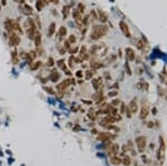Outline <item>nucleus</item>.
Wrapping results in <instances>:
<instances>
[{"mask_svg":"<svg viewBox=\"0 0 167 166\" xmlns=\"http://www.w3.org/2000/svg\"><path fill=\"white\" fill-rule=\"evenodd\" d=\"M107 31H108V28L105 25H95L93 27L91 33H90V39H93V40L100 39L104 36H106Z\"/></svg>","mask_w":167,"mask_h":166,"instance_id":"f257e3e1","label":"nucleus"},{"mask_svg":"<svg viewBox=\"0 0 167 166\" xmlns=\"http://www.w3.org/2000/svg\"><path fill=\"white\" fill-rule=\"evenodd\" d=\"M8 39H9V46L10 47H18L21 42V38L20 36H18L15 31H11V33H8Z\"/></svg>","mask_w":167,"mask_h":166,"instance_id":"f03ea898","label":"nucleus"},{"mask_svg":"<svg viewBox=\"0 0 167 166\" xmlns=\"http://www.w3.org/2000/svg\"><path fill=\"white\" fill-rule=\"evenodd\" d=\"M18 10H19V12H21L22 15H26V16H28V17L33 15V9H32V7L27 5V3L19 5V6H18Z\"/></svg>","mask_w":167,"mask_h":166,"instance_id":"7ed1b4c3","label":"nucleus"},{"mask_svg":"<svg viewBox=\"0 0 167 166\" xmlns=\"http://www.w3.org/2000/svg\"><path fill=\"white\" fill-rule=\"evenodd\" d=\"M135 142H136L137 147H138V150L141 153V152L145 149V146H146V138H145L144 136H139L136 138Z\"/></svg>","mask_w":167,"mask_h":166,"instance_id":"20e7f679","label":"nucleus"},{"mask_svg":"<svg viewBox=\"0 0 167 166\" xmlns=\"http://www.w3.org/2000/svg\"><path fill=\"white\" fill-rule=\"evenodd\" d=\"M119 28H120V30L122 31V33L125 35V37L130 38V31H129L128 25H127L125 21H120V22H119Z\"/></svg>","mask_w":167,"mask_h":166,"instance_id":"39448f33","label":"nucleus"},{"mask_svg":"<svg viewBox=\"0 0 167 166\" xmlns=\"http://www.w3.org/2000/svg\"><path fill=\"white\" fill-rule=\"evenodd\" d=\"M48 79L52 83H57L60 79V74L57 72V69H52L51 72H50V74L48 76Z\"/></svg>","mask_w":167,"mask_h":166,"instance_id":"423d86ee","label":"nucleus"},{"mask_svg":"<svg viewBox=\"0 0 167 166\" xmlns=\"http://www.w3.org/2000/svg\"><path fill=\"white\" fill-rule=\"evenodd\" d=\"M58 39L59 40H65V37L67 36V27L66 26H60L58 29Z\"/></svg>","mask_w":167,"mask_h":166,"instance_id":"0eeeda50","label":"nucleus"},{"mask_svg":"<svg viewBox=\"0 0 167 166\" xmlns=\"http://www.w3.org/2000/svg\"><path fill=\"white\" fill-rule=\"evenodd\" d=\"M72 19L76 21V23H78V25H83L81 23V13L79 12V10L77 9V8H75L74 10H72Z\"/></svg>","mask_w":167,"mask_h":166,"instance_id":"6e6552de","label":"nucleus"},{"mask_svg":"<svg viewBox=\"0 0 167 166\" xmlns=\"http://www.w3.org/2000/svg\"><path fill=\"white\" fill-rule=\"evenodd\" d=\"M119 152V145L118 144H110L109 148H108V155L114 156L116 154H118Z\"/></svg>","mask_w":167,"mask_h":166,"instance_id":"1a4fd4ad","label":"nucleus"},{"mask_svg":"<svg viewBox=\"0 0 167 166\" xmlns=\"http://www.w3.org/2000/svg\"><path fill=\"white\" fill-rule=\"evenodd\" d=\"M33 41H35L36 48H37V47H41L42 36H41V33H40L39 30H37V31H36V35H35V38H33Z\"/></svg>","mask_w":167,"mask_h":166,"instance_id":"9d476101","label":"nucleus"},{"mask_svg":"<svg viewBox=\"0 0 167 166\" xmlns=\"http://www.w3.org/2000/svg\"><path fill=\"white\" fill-rule=\"evenodd\" d=\"M126 57H127V59H128L129 61H133V60H135L136 58V54L135 51H134V49L133 48H126Z\"/></svg>","mask_w":167,"mask_h":166,"instance_id":"9b49d317","label":"nucleus"},{"mask_svg":"<svg viewBox=\"0 0 167 166\" xmlns=\"http://www.w3.org/2000/svg\"><path fill=\"white\" fill-rule=\"evenodd\" d=\"M3 26H5V30H6L7 33H11V31H13V30H12V20L9 19V18L5 20Z\"/></svg>","mask_w":167,"mask_h":166,"instance_id":"f8f14e48","label":"nucleus"},{"mask_svg":"<svg viewBox=\"0 0 167 166\" xmlns=\"http://www.w3.org/2000/svg\"><path fill=\"white\" fill-rule=\"evenodd\" d=\"M56 27H57L56 22H51L50 25H49L48 30H47V37L51 38V37L55 35V33H56Z\"/></svg>","mask_w":167,"mask_h":166,"instance_id":"ddd939ff","label":"nucleus"},{"mask_svg":"<svg viewBox=\"0 0 167 166\" xmlns=\"http://www.w3.org/2000/svg\"><path fill=\"white\" fill-rule=\"evenodd\" d=\"M98 19L100 20V22H107L108 21V15L107 12H105L104 10H98Z\"/></svg>","mask_w":167,"mask_h":166,"instance_id":"4468645a","label":"nucleus"},{"mask_svg":"<svg viewBox=\"0 0 167 166\" xmlns=\"http://www.w3.org/2000/svg\"><path fill=\"white\" fill-rule=\"evenodd\" d=\"M41 66H42V61H41V60H38V61L33 60V61L29 65V69H30L31 72H35V70H37L38 68H40Z\"/></svg>","mask_w":167,"mask_h":166,"instance_id":"2eb2a0df","label":"nucleus"},{"mask_svg":"<svg viewBox=\"0 0 167 166\" xmlns=\"http://www.w3.org/2000/svg\"><path fill=\"white\" fill-rule=\"evenodd\" d=\"M91 84H93V87L94 89H96V90H99L100 86L103 84V79L98 77V78H95V79H91Z\"/></svg>","mask_w":167,"mask_h":166,"instance_id":"dca6fc26","label":"nucleus"},{"mask_svg":"<svg viewBox=\"0 0 167 166\" xmlns=\"http://www.w3.org/2000/svg\"><path fill=\"white\" fill-rule=\"evenodd\" d=\"M12 30L15 31V33H19L20 35H21V33H23V30H22V27H21V25H20L19 22L15 21V20H12Z\"/></svg>","mask_w":167,"mask_h":166,"instance_id":"f3484780","label":"nucleus"},{"mask_svg":"<svg viewBox=\"0 0 167 166\" xmlns=\"http://www.w3.org/2000/svg\"><path fill=\"white\" fill-rule=\"evenodd\" d=\"M19 55H18V51L16 49L11 51V61H12L13 65H18L19 64Z\"/></svg>","mask_w":167,"mask_h":166,"instance_id":"a211bd4d","label":"nucleus"},{"mask_svg":"<svg viewBox=\"0 0 167 166\" xmlns=\"http://www.w3.org/2000/svg\"><path fill=\"white\" fill-rule=\"evenodd\" d=\"M38 29H33V28H27L26 29V33H27V38L30 40H33V38H35V35H36V31H37Z\"/></svg>","mask_w":167,"mask_h":166,"instance_id":"6ab92c4d","label":"nucleus"},{"mask_svg":"<svg viewBox=\"0 0 167 166\" xmlns=\"http://www.w3.org/2000/svg\"><path fill=\"white\" fill-rule=\"evenodd\" d=\"M70 13V6H64L61 9V15H62V19L66 20Z\"/></svg>","mask_w":167,"mask_h":166,"instance_id":"aec40b11","label":"nucleus"},{"mask_svg":"<svg viewBox=\"0 0 167 166\" xmlns=\"http://www.w3.org/2000/svg\"><path fill=\"white\" fill-rule=\"evenodd\" d=\"M128 108L130 109V111H132V113H136V111H137V109H138L137 100H136V99H133V100L130 101V103H129Z\"/></svg>","mask_w":167,"mask_h":166,"instance_id":"412c9836","label":"nucleus"},{"mask_svg":"<svg viewBox=\"0 0 167 166\" xmlns=\"http://www.w3.org/2000/svg\"><path fill=\"white\" fill-rule=\"evenodd\" d=\"M110 134L109 133H99V135H98V139L99 140H103V142H107V140L110 139Z\"/></svg>","mask_w":167,"mask_h":166,"instance_id":"4be33fe9","label":"nucleus"},{"mask_svg":"<svg viewBox=\"0 0 167 166\" xmlns=\"http://www.w3.org/2000/svg\"><path fill=\"white\" fill-rule=\"evenodd\" d=\"M148 116V107L147 106H143L141 107V111H140V118L144 119Z\"/></svg>","mask_w":167,"mask_h":166,"instance_id":"5701e85b","label":"nucleus"},{"mask_svg":"<svg viewBox=\"0 0 167 166\" xmlns=\"http://www.w3.org/2000/svg\"><path fill=\"white\" fill-rule=\"evenodd\" d=\"M44 7H45V3H44L42 0H37L36 1V9H37V11H41L44 9Z\"/></svg>","mask_w":167,"mask_h":166,"instance_id":"b1692460","label":"nucleus"},{"mask_svg":"<svg viewBox=\"0 0 167 166\" xmlns=\"http://www.w3.org/2000/svg\"><path fill=\"white\" fill-rule=\"evenodd\" d=\"M110 163L112 164V165H119V164L122 163V160L119 158V157H117V156H111V158H110Z\"/></svg>","mask_w":167,"mask_h":166,"instance_id":"393cba45","label":"nucleus"},{"mask_svg":"<svg viewBox=\"0 0 167 166\" xmlns=\"http://www.w3.org/2000/svg\"><path fill=\"white\" fill-rule=\"evenodd\" d=\"M75 65V56L74 55H70L69 59H68V66H69V68H72Z\"/></svg>","mask_w":167,"mask_h":166,"instance_id":"a878e982","label":"nucleus"},{"mask_svg":"<svg viewBox=\"0 0 167 166\" xmlns=\"http://www.w3.org/2000/svg\"><path fill=\"white\" fill-rule=\"evenodd\" d=\"M44 90H45L46 93L50 94V95H55L56 94V91L54 90V88H52V87H48V86H44Z\"/></svg>","mask_w":167,"mask_h":166,"instance_id":"bb28decb","label":"nucleus"},{"mask_svg":"<svg viewBox=\"0 0 167 166\" xmlns=\"http://www.w3.org/2000/svg\"><path fill=\"white\" fill-rule=\"evenodd\" d=\"M70 55H75V54H78V51H79V47H75V48H72V47H70V48L67 50Z\"/></svg>","mask_w":167,"mask_h":166,"instance_id":"cd10ccee","label":"nucleus"},{"mask_svg":"<svg viewBox=\"0 0 167 166\" xmlns=\"http://www.w3.org/2000/svg\"><path fill=\"white\" fill-rule=\"evenodd\" d=\"M67 40L70 42L71 45H74V44H76V41H77V38H76V36H75V35H69Z\"/></svg>","mask_w":167,"mask_h":166,"instance_id":"c85d7f7f","label":"nucleus"},{"mask_svg":"<svg viewBox=\"0 0 167 166\" xmlns=\"http://www.w3.org/2000/svg\"><path fill=\"white\" fill-rule=\"evenodd\" d=\"M46 65L48 66V67H54V65H55V60H54V58H52V57H48Z\"/></svg>","mask_w":167,"mask_h":166,"instance_id":"c756f323","label":"nucleus"},{"mask_svg":"<svg viewBox=\"0 0 167 166\" xmlns=\"http://www.w3.org/2000/svg\"><path fill=\"white\" fill-rule=\"evenodd\" d=\"M88 21H89V16L86 15V16H84V18H81V23H83V26H87L88 25Z\"/></svg>","mask_w":167,"mask_h":166,"instance_id":"7c9ffc66","label":"nucleus"},{"mask_svg":"<svg viewBox=\"0 0 167 166\" xmlns=\"http://www.w3.org/2000/svg\"><path fill=\"white\" fill-rule=\"evenodd\" d=\"M86 52H87V47H86V46H83V47L79 48V52H78V54H79V56L81 57V56L85 55Z\"/></svg>","mask_w":167,"mask_h":166,"instance_id":"2f4dec72","label":"nucleus"},{"mask_svg":"<svg viewBox=\"0 0 167 166\" xmlns=\"http://www.w3.org/2000/svg\"><path fill=\"white\" fill-rule=\"evenodd\" d=\"M62 47H64V48L66 49V50H68V49H69V48H70V47H71V44H70V42H69V41H68L67 39H66V40H64V44H62Z\"/></svg>","mask_w":167,"mask_h":166,"instance_id":"473e14b6","label":"nucleus"},{"mask_svg":"<svg viewBox=\"0 0 167 166\" xmlns=\"http://www.w3.org/2000/svg\"><path fill=\"white\" fill-rule=\"evenodd\" d=\"M77 9L79 10V12L83 15V12L85 11V5H84V3H81V2H79V3H78V6H77Z\"/></svg>","mask_w":167,"mask_h":166,"instance_id":"72a5a7b5","label":"nucleus"},{"mask_svg":"<svg viewBox=\"0 0 167 166\" xmlns=\"http://www.w3.org/2000/svg\"><path fill=\"white\" fill-rule=\"evenodd\" d=\"M35 23H36V26H37V28H38V29H40V28H41V22H40V19H39L38 16L35 18Z\"/></svg>","mask_w":167,"mask_h":166,"instance_id":"f704fd0d","label":"nucleus"},{"mask_svg":"<svg viewBox=\"0 0 167 166\" xmlns=\"http://www.w3.org/2000/svg\"><path fill=\"white\" fill-rule=\"evenodd\" d=\"M58 52H59V55H61V56H64L66 52H67V50L61 46V47H58Z\"/></svg>","mask_w":167,"mask_h":166,"instance_id":"c9c22d12","label":"nucleus"},{"mask_svg":"<svg viewBox=\"0 0 167 166\" xmlns=\"http://www.w3.org/2000/svg\"><path fill=\"white\" fill-rule=\"evenodd\" d=\"M76 77H77V78H83L84 77V72L83 70H77V72H76Z\"/></svg>","mask_w":167,"mask_h":166,"instance_id":"e433bc0d","label":"nucleus"},{"mask_svg":"<svg viewBox=\"0 0 167 166\" xmlns=\"http://www.w3.org/2000/svg\"><path fill=\"white\" fill-rule=\"evenodd\" d=\"M56 64H57L58 67H60V68H61V67L65 65V59H59V60H57Z\"/></svg>","mask_w":167,"mask_h":166,"instance_id":"4c0bfd02","label":"nucleus"},{"mask_svg":"<svg viewBox=\"0 0 167 166\" xmlns=\"http://www.w3.org/2000/svg\"><path fill=\"white\" fill-rule=\"evenodd\" d=\"M136 41H137V48H138V49H143V48H144V44H143L141 40L137 39Z\"/></svg>","mask_w":167,"mask_h":166,"instance_id":"58836bf2","label":"nucleus"},{"mask_svg":"<svg viewBox=\"0 0 167 166\" xmlns=\"http://www.w3.org/2000/svg\"><path fill=\"white\" fill-rule=\"evenodd\" d=\"M86 79H90L91 77H93V72H91V70H86Z\"/></svg>","mask_w":167,"mask_h":166,"instance_id":"ea45409f","label":"nucleus"},{"mask_svg":"<svg viewBox=\"0 0 167 166\" xmlns=\"http://www.w3.org/2000/svg\"><path fill=\"white\" fill-rule=\"evenodd\" d=\"M122 163L125 164L126 166H128L129 164H130V158H129L128 156H127V157H125V158H124V160H122Z\"/></svg>","mask_w":167,"mask_h":166,"instance_id":"a19ab883","label":"nucleus"},{"mask_svg":"<svg viewBox=\"0 0 167 166\" xmlns=\"http://www.w3.org/2000/svg\"><path fill=\"white\" fill-rule=\"evenodd\" d=\"M119 104H120V101H119L118 99H114V100L111 101V105L114 106V107H118Z\"/></svg>","mask_w":167,"mask_h":166,"instance_id":"79ce46f5","label":"nucleus"},{"mask_svg":"<svg viewBox=\"0 0 167 166\" xmlns=\"http://www.w3.org/2000/svg\"><path fill=\"white\" fill-rule=\"evenodd\" d=\"M75 62L76 64H81V62H84V60L80 56H79V57H75Z\"/></svg>","mask_w":167,"mask_h":166,"instance_id":"37998d69","label":"nucleus"},{"mask_svg":"<svg viewBox=\"0 0 167 166\" xmlns=\"http://www.w3.org/2000/svg\"><path fill=\"white\" fill-rule=\"evenodd\" d=\"M117 94H118V91H117V90H114V91H110L109 94H108V96H109V97H114V96H116Z\"/></svg>","mask_w":167,"mask_h":166,"instance_id":"c03bdc74","label":"nucleus"},{"mask_svg":"<svg viewBox=\"0 0 167 166\" xmlns=\"http://www.w3.org/2000/svg\"><path fill=\"white\" fill-rule=\"evenodd\" d=\"M90 15H93V19H98V16H97L96 15V11H95V10H93V11H91V12H90Z\"/></svg>","mask_w":167,"mask_h":166,"instance_id":"a18cd8bd","label":"nucleus"},{"mask_svg":"<svg viewBox=\"0 0 167 166\" xmlns=\"http://www.w3.org/2000/svg\"><path fill=\"white\" fill-rule=\"evenodd\" d=\"M13 1L17 3H19V5H23V3L26 2V0H13Z\"/></svg>","mask_w":167,"mask_h":166,"instance_id":"49530a36","label":"nucleus"},{"mask_svg":"<svg viewBox=\"0 0 167 166\" xmlns=\"http://www.w3.org/2000/svg\"><path fill=\"white\" fill-rule=\"evenodd\" d=\"M126 69H127L128 75H132V72H130V68H129V66H128V62H126Z\"/></svg>","mask_w":167,"mask_h":166,"instance_id":"de8ad7c7","label":"nucleus"},{"mask_svg":"<svg viewBox=\"0 0 167 166\" xmlns=\"http://www.w3.org/2000/svg\"><path fill=\"white\" fill-rule=\"evenodd\" d=\"M88 117H89L90 119H95L96 116H95V114H93V113H89V114H88Z\"/></svg>","mask_w":167,"mask_h":166,"instance_id":"09e8293b","label":"nucleus"},{"mask_svg":"<svg viewBox=\"0 0 167 166\" xmlns=\"http://www.w3.org/2000/svg\"><path fill=\"white\" fill-rule=\"evenodd\" d=\"M126 106H125V105H124V104H122V105H120V113H124V111H125V109H126Z\"/></svg>","mask_w":167,"mask_h":166,"instance_id":"8fccbe9b","label":"nucleus"},{"mask_svg":"<svg viewBox=\"0 0 167 166\" xmlns=\"http://www.w3.org/2000/svg\"><path fill=\"white\" fill-rule=\"evenodd\" d=\"M65 74H66V75L67 76H71V72H70V69H66V70H65Z\"/></svg>","mask_w":167,"mask_h":166,"instance_id":"3c124183","label":"nucleus"},{"mask_svg":"<svg viewBox=\"0 0 167 166\" xmlns=\"http://www.w3.org/2000/svg\"><path fill=\"white\" fill-rule=\"evenodd\" d=\"M127 145H128V148H129V149H132V150H133V142H130V140H129Z\"/></svg>","mask_w":167,"mask_h":166,"instance_id":"603ef678","label":"nucleus"},{"mask_svg":"<svg viewBox=\"0 0 167 166\" xmlns=\"http://www.w3.org/2000/svg\"><path fill=\"white\" fill-rule=\"evenodd\" d=\"M42 1H44V3H45V6L46 5H49V3L51 2V0H42Z\"/></svg>","mask_w":167,"mask_h":166,"instance_id":"864d4df0","label":"nucleus"},{"mask_svg":"<svg viewBox=\"0 0 167 166\" xmlns=\"http://www.w3.org/2000/svg\"><path fill=\"white\" fill-rule=\"evenodd\" d=\"M51 2L54 3V5H58V3L60 2V0H51Z\"/></svg>","mask_w":167,"mask_h":166,"instance_id":"5fc2aeb1","label":"nucleus"},{"mask_svg":"<svg viewBox=\"0 0 167 166\" xmlns=\"http://www.w3.org/2000/svg\"><path fill=\"white\" fill-rule=\"evenodd\" d=\"M105 77H106V78H110V75L108 72H105Z\"/></svg>","mask_w":167,"mask_h":166,"instance_id":"6e6d98bb","label":"nucleus"},{"mask_svg":"<svg viewBox=\"0 0 167 166\" xmlns=\"http://www.w3.org/2000/svg\"><path fill=\"white\" fill-rule=\"evenodd\" d=\"M0 11H1V5H0Z\"/></svg>","mask_w":167,"mask_h":166,"instance_id":"4d7b16f0","label":"nucleus"}]
</instances>
